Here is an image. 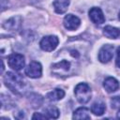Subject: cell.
<instances>
[{"label":"cell","instance_id":"obj_13","mask_svg":"<svg viewBox=\"0 0 120 120\" xmlns=\"http://www.w3.org/2000/svg\"><path fill=\"white\" fill-rule=\"evenodd\" d=\"M64 96H65V92L62 89L55 88L47 94V98L50 101H57V100H60L61 98H63Z\"/></svg>","mask_w":120,"mask_h":120},{"label":"cell","instance_id":"obj_8","mask_svg":"<svg viewBox=\"0 0 120 120\" xmlns=\"http://www.w3.org/2000/svg\"><path fill=\"white\" fill-rule=\"evenodd\" d=\"M89 18L96 24H101L105 21L103 12L99 8H92L89 10Z\"/></svg>","mask_w":120,"mask_h":120},{"label":"cell","instance_id":"obj_18","mask_svg":"<svg viewBox=\"0 0 120 120\" xmlns=\"http://www.w3.org/2000/svg\"><path fill=\"white\" fill-rule=\"evenodd\" d=\"M46 116L48 118H57L59 116V110L55 107V106H48L45 110H44Z\"/></svg>","mask_w":120,"mask_h":120},{"label":"cell","instance_id":"obj_15","mask_svg":"<svg viewBox=\"0 0 120 120\" xmlns=\"http://www.w3.org/2000/svg\"><path fill=\"white\" fill-rule=\"evenodd\" d=\"M105 110H106V106L102 102H95L91 107V112L95 115H98V116L102 115L104 113Z\"/></svg>","mask_w":120,"mask_h":120},{"label":"cell","instance_id":"obj_17","mask_svg":"<svg viewBox=\"0 0 120 120\" xmlns=\"http://www.w3.org/2000/svg\"><path fill=\"white\" fill-rule=\"evenodd\" d=\"M69 68H70V63L67 60H62L59 63H56V64L52 65V69L53 70L58 69V70H60V72H62V71L66 72L69 69Z\"/></svg>","mask_w":120,"mask_h":120},{"label":"cell","instance_id":"obj_11","mask_svg":"<svg viewBox=\"0 0 120 120\" xmlns=\"http://www.w3.org/2000/svg\"><path fill=\"white\" fill-rule=\"evenodd\" d=\"M52 5L56 13L63 14L68 9V7L69 5V0H54Z\"/></svg>","mask_w":120,"mask_h":120},{"label":"cell","instance_id":"obj_23","mask_svg":"<svg viewBox=\"0 0 120 120\" xmlns=\"http://www.w3.org/2000/svg\"><path fill=\"white\" fill-rule=\"evenodd\" d=\"M119 19H120V12H119Z\"/></svg>","mask_w":120,"mask_h":120},{"label":"cell","instance_id":"obj_5","mask_svg":"<svg viewBox=\"0 0 120 120\" xmlns=\"http://www.w3.org/2000/svg\"><path fill=\"white\" fill-rule=\"evenodd\" d=\"M42 73V68L40 63L32 61L25 68V74L30 78H39Z\"/></svg>","mask_w":120,"mask_h":120},{"label":"cell","instance_id":"obj_20","mask_svg":"<svg viewBox=\"0 0 120 120\" xmlns=\"http://www.w3.org/2000/svg\"><path fill=\"white\" fill-rule=\"evenodd\" d=\"M32 118H33V119H47L48 117H47L45 114L42 115L40 112H35L34 115L32 116Z\"/></svg>","mask_w":120,"mask_h":120},{"label":"cell","instance_id":"obj_4","mask_svg":"<svg viewBox=\"0 0 120 120\" xmlns=\"http://www.w3.org/2000/svg\"><path fill=\"white\" fill-rule=\"evenodd\" d=\"M58 42H59V40H58L57 37H55V36H46L40 40L39 45H40V48L43 51L52 52L57 47Z\"/></svg>","mask_w":120,"mask_h":120},{"label":"cell","instance_id":"obj_16","mask_svg":"<svg viewBox=\"0 0 120 120\" xmlns=\"http://www.w3.org/2000/svg\"><path fill=\"white\" fill-rule=\"evenodd\" d=\"M28 99H29V102L31 103V105H32L33 108H38V107H39V106L42 104V101H43L41 96H39V95H38V94H31V95L29 96Z\"/></svg>","mask_w":120,"mask_h":120},{"label":"cell","instance_id":"obj_6","mask_svg":"<svg viewBox=\"0 0 120 120\" xmlns=\"http://www.w3.org/2000/svg\"><path fill=\"white\" fill-rule=\"evenodd\" d=\"M113 55V45L107 44L101 47L98 52V60L102 63L109 62Z\"/></svg>","mask_w":120,"mask_h":120},{"label":"cell","instance_id":"obj_14","mask_svg":"<svg viewBox=\"0 0 120 120\" xmlns=\"http://www.w3.org/2000/svg\"><path fill=\"white\" fill-rule=\"evenodd\" d=\"M90 111L86 108H79L73 112L74 119H90Z\"/></svg>","mask_w":120,"mask_h":120},{"label":"cell","instance_id":"obj_21","mask_svg":"<svg viewBox=\"0 0 120 120\" xmlns=\"http://www.w3.org/2000/svg\"><path fill=\"white\" fill-rule=\"evenodd\" d=\"M116 66L120 68V47L117 48V51H116Z\"/></svg>","mask_w":120,"mask_h":120},{"label":"cell","instance_id":"obj_9","mask_svg":"<svg viewBox=\"0 0 120 120\" xmlns=\"http://www.w3.org/2000/svg\"><path fill=\"white\" fill-rule=\"evenodd\" d=\"M21 25H22V18L20 16H16L8 19L6 22H4L3 27L9 31H16L21 28Z\"/></svg>","mask_w":120,"mask_h":120},{"label":"cell","instance_id":"obj_1","mask_svg":"<svg viewBox=\"0 0 120 120\" xmlns=\"http://www.w3.org/2000/svg\"><path fill=\"white\" fill-rule=\"evenodd\" d=\"M4 82L7 87L17 95H23L27 91L28 83L21 74L7 72L4 77Z\"/></svg>","mask_w":120,"mask_h":120},{"label":"cell","instance_id":"obj_22","mask_svg":"<svg viewBox=\"0 0 120 120\" xmlns=\"http://www.w3.org/2000/svg\"><path fill=\"white\" fill-rule=\"evenodd\" d=\"M117 118H118V119H120V110H119V112H117Z\"/></svg>","mask_w":120,"mask_h":120},{"label":"cell","instance_id":"obj_19","mask_svg":"<svg viewBox=\"0 0 120 120\" xmlns=\"http://www.w3.org/2000/svg\"><path fill=\"white\" fill-rule=\"evenodd\" d=\"M111 105L112 109H117L120 107V97L119 96H115L113 98H112L111 99Z\"/></svg>","mask_w":120,"mask_h":120},{"label":"cell","instance_id":"obj_3","mask_svg":"<svg viewBox=\"0 0 120 120\" xmlns=\"http://www.w3.org/2000/svg\"><path fill=\"white\" fill-rule=\"evenodd\" d=\"M8 63L11 68L17 71L21 70L24 67V64H25L24 56L21 53H11L8 57Z\"/></svg>","mask_w":120,"mask_h":120},{"label":"cell","instance_id":"obj_2","mask_svg":"<svg viewBox=\"0 0 120 120\" xmlns=\"http://www.w3.org/2000/svg\"><path fill=\"white\" fill-rule=\"evenodd\" d=\"M74 94L77 100L82 104L87 103L91 99V88L85 82H81L77 84L74 89Z\"/></svg>","mask_w":120,"mask_h":120},{"label":"cell","instance_id":"obj_10","mask_svg":"<svg viewBox=\"0 0 120 120\" xmlns=\"http://www.w3.org/2000/svg\"><path fill=\"white\" fill-rule=\"evenodd\" d=\"M103 86L105 88V90L109 93H112V92H114L116 91L118 88H119V82L118 81L113 78V77H108L104 80V82H103Z\"/></svg>","mask_w":120,"mask_h":120},{"label":"cell","instance_id":"obj_7","mask_svg":"<svg viewBox=\"0 0 120 120\" xmlns=\"http://www.w3.org/2000/svg\"><path fill=\"white\" fill-rule=\"evenodd\" d=\"M64 26L68 30H75L79 27L81 21L77 16H74L72 14H68L64 18Z\"/></svg>","mask_w":120,"mask_h":120},{"label":"cell","instance_id":"obj_12","mask_svg":"<svg viewBox=\"0 0 120 120\" xmlns=\"http://www.w3.org/2000/svg\"><path fill=\"white\" fill-rule=\"evenodd\" d=\"M103 34L108 38H117L118 37H120V29L112 27L111 25H107L103 29Z\"/></svg>","mask_w":120,"mask_h":120}]
</instances>
